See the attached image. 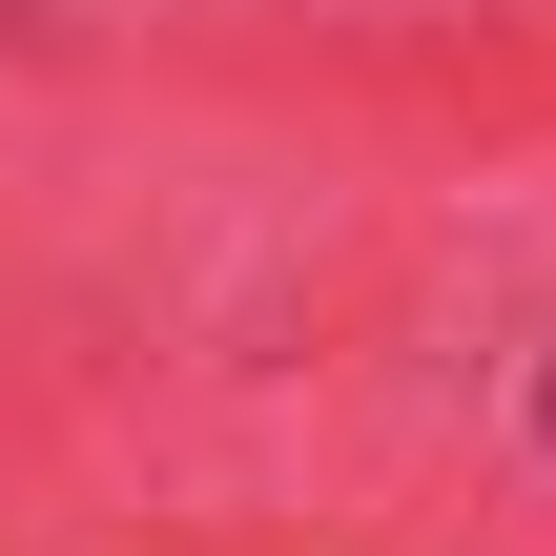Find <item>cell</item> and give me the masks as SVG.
<instances>
[{"instance_id": "obj_1", "label": "cell", "mask_w": 556, "mask_h": 556, "mask_svg": "<svg viewBox=\"0 0 556 556\" xmlns=\"http://www.w3.org/2000/svg\"><path fill=\"white\" fill-rule=\"evenodd\" d=\"M536 433H556V371H536Z\"/></svg>"}]
</instances>
